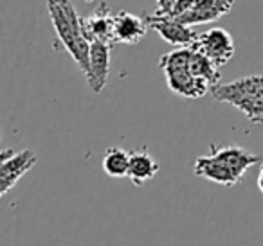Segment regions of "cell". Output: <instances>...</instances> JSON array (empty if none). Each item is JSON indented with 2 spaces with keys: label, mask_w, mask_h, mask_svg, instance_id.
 I'll return each instance as SVG.
<instances>
[{
  "label": "cell",
  "mask_w": 263,
  "mask_h": 246,
  "mask_svg": "<svg viewBox=\"0 0 263 246\" xmlns=\"http://www.w3.org/2000/svg\"><path fill=\"white\" fill-rule=\"evenodd\" d=\"M47 11L58 40L72 56L81 72L87 74L90 61V42L83 33L81 16L78 15L76 8L70 0H47Z\"/></svg>",
  "instance_id": "7a4b0ae2"
},
{
  "label": "cell",
  "mask_w": 263,
  "mask_h": 246,
  "mask_svg": "<svg viewBox=\"0 0 263 246\" xmlns=\"http://www.w3.org/2000/svg\"><path fill=\"white\" fill-rule=\"evenodd\" d=\"M144 18H146L150 29H154L162 40L168 42L173 47H191L197 42L198 34L190 26L180 22L177 16L155 11L152 15H146Z\"/></svg>",
  "instance_id": "52a82bcc"
},
{
  "label": "cell",
  "mask_w": 263,
  "mask_h": 246,
  "mask_svg": "<svg viewBox=\"0 0 263 246\" xmlns=\"http://www.w3.org/2000/svg\"><path fill=\"white\" fill-rule=\"evenodd\" d=\"M234 0H177L172 15L186 26H202L222 18L231 11Z\"/></svg>",
  "instance_id": "5b68a950"
},
{
  "label": "cell",
  "mask_w": 263,
  "mask_h": 246,
  "mask_svg": "<svg viewBox=\"0 0 263 246\" xmlns=\"http://www.w3.org/2000/svg\"><path fill=\"white\" fill-rule=\"evenodd\" d=\"M110 44L103 42H92L90 44V61H88V72L85 74L88 87L92 88L94 94L103 92L106 87L110 74Z\"/></svg>",
  "instance_id": "30bf717a"
},
{
  "label": "cell",
  "mask_w": 263,
  "mask_h": 246,
  "mask_svg": "<svg viewBox=\"0 0 263 246\" xmlns=\"http://www.w3.org/2000/svg\"><path fill=\"white\" fill-rule=\"evenodd\" d=\"M148 26L144 16H137L130 11L116 13V26H114V42L116 44L137 45L146 36Z\"/></svg>",
  "instance_id": "8fae6325"
},
{
  "label": "cell",
  "mask_w": 263,
  "mask_h": 246,
  "mask_svg": "<svg viewBox=\"0 0 263 246\" xmlns=\"http://www.w3.org/2000/svg\"><path fill=\"white\" fill-rule=\"evenodd\" d=\"M256 183H258L259 192L263 194V162H261V167H259V174H258V180H256Z\"/></svg>",
  "instance_id": "9a60e30c"
},
{
  "label": "cell",
  "mask_w": 263,
  "mask_h": 246,
  "mask_svg": "<svg viewBox=\"0 0 263 246\" xmlns=\"http://www.w3.org/2000/svg\"><path fill=\"white\" fill-rule=\"evenodd\" d=\"M81 26L87 40L103 42V44L114 45V26H116V13L112 11L106 2H101L90 15L81 16Z\"/></svg>",
  "instance_id": "9c48e42d"
},
{
  "label": "cell",
  "mask_w": 263,
  "mask_h": 246,
  "mask_svg": "<svg viewBox=\"0 0 263 246\" xmlns=\"http://www.w3.org/2000/svg\"><path fill=\"white\" fill-rule=\"evenodd\" d=\"M191 47H177L175 51L164 54L159 59V69L164 74L168 88L173 94L184 99H200L211 92V85L205 79H200L191 70Z\"/></svg>",
  "instance_id": "277c9868"
},
{
  "label": "cell",
  "mask_w": 263,
  "mask_h": 246,
  "mask_svg": "<svg viewBox=\"0 0 263 246\" xmlns=\"http://www.w3.org/2000/svg\"><path fill=\"white\" fill-rule=\"evenodd\" d=\"M101 167L110 178L128 176L130 169V153L123 148H108L103 155Z\"/></svg>",
  "instance_id": "4fadbf2b"
},
{
  "label": "cell",
  "mask_w": 263,
  "mask_h": 246,
  "mask_svg": "<svg viewBox=\"0 0 263 246\" xmlns=\"http://www.w3.org/2000/svg\"><path fill=\"white\" fill-rule=\"evenodd\" d=\"M215 101L240 110L252 124L263 122V74H252L211 88Z\"/></svg>",
  "instance_id": "3957f363"
},
{
  "label": "cell",
  "mask_w": 263,
  "mask_h": 246,
  "mask_svg": "<svg viewBox=\"0 0 263 246\" xmlns=\"http://www.w3.org/2000/svg\"><path fill=\"white\" fill-rule=\"evenodd\" d=\"M193 47L204 52L216 67H223L234 56V38L222 27H213L198 34Z\"/></svg>",
  "instance_id": "ba28073f"
},
{
  "label": "cell",
  "mask_w": 263,
  "mask_h": 246,
  "mask_svg": "<svg viewBox=\"0 0 263 246\" xmlns=\"http://www.w3.org/2000/svg\"><path fill=\"white\" fill-rule=\"evenodd\" d=\"M259 163V156L240 146L211 144L209 155L198 156L193 163L195 176L209 180L223 187H234L252 166Z\"/></svg>",
  "instance_id": "6da1fadb"
},
{
  "label": "cell",
  "mask_w": 263,
  "mask_h": 246,
  "mask_svg": "<svg viewBox=\"0 0 263 246\" xmlns=\"http://www.w3.org/2000/svg\"><path fill=\"white\" fill-rule=\"evenodd\" d=\"M0 196H6L24 176L29 173L38 162V156L31 149H22V151H11L4 149L0 156Z\"/></svg>",
  "instance_id": "8992f818"
},
{
  "label": "cell",
  "mask_w": 263,
  "mask_h": 246,
  "mask_svg": "<svg viewBox=\"0 0 263 246\" xmlns=\"http://www.w3.org/2000/svg\"><path fill=\"white\" fill-rule=\"evenodd\" d=\"M177 0H157V13H164V15H172L173 8H175Z\"/></svg>",
  "instance_id": "5bb4252c"
},
{
  "label": "cell",
  "mask_w": 263,
  "mask_h": 246,
  "mask_svg": "<svg viewBox=\"0 0 263 246\" xmlns=\"http://www.w3.org/2000/svg\"><path fill=\"white\" fill-rule=\"evenodd\" d=\"M161 166L159 162L150 155L146 148L137 149L130 153V169H128V178L134 185H143L150 181L155 174L159 173Z\"/></svg>",
  "instance_id": "7c38bea8"
}]
</instances>
